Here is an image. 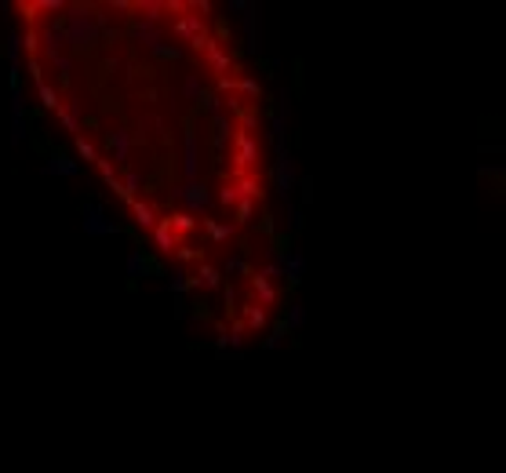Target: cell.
<instances>
[{
	"label": "cell",
	"mask_w": 506,
	"mask_h": 473,
	"mask_svg": "<svg viewBox=\"0 0 506 473\" xmlns=\"http://www.w3.org/2000/svg\"><path fill=\"white\" fill-rule=\"evenodd\" d=\"M237 95L251 98V102H262V88H259V80H251V77H237Z\"/></svg>",
	"instance_id": "f546056e"
},
{
	"label": "cell",
	"mask_w": 506,
	"mask_h": 473,
	"mask_svg": "<svg viewBox=\"0 0 506 473\" xmlns=\"http://www.w3.org/2000/svg\"><path fill=\"white\" fill-rule=\"evenodd\" d=\"M259 121H262L259 106H244V113L237 117V127H241V132H251V127H259Z\"/></svg>",
	"instance_id": "4dcf8cb0"
},
{
	"label": "cell",
	"mask_w": 506,
	"mask_h": 473,
	"mask_svg": "<svg viewBox=\"0 0 506 473\" xmlns=\"http://www.w3.org/2000/svg\"><path fill=\"white\" fill-rule=\"evenodd\" d=\"M208 40H212V33L204 30V33H197V37H190L186 44H190V51H193V55H204V48H208Z\"/></svg>",
	"instance_id": "ee69618b"
},
{
	"label": "cell",
	"mask_w": 506,
	"mask_h": 473,
	"mask_svg": "<svg viewBox=\"0 0 506 473\" xmlns=\"http://www.w3.org/2000/svg\"><path fill=\"white\" fill-rule=\"evenodd\" d=\"M259 277H266V280H273V277H280V262H266V266H259L255 269Z\"/></svg>",
	"instance_id": "f5cc1de1"
},
{
	"label": "cell",
	"mask_w": 506,
	"mask_h": 473,
	"mask_svg": "<svg viewBox=\"0 0 506 473\" xmlns=\"http://www.w3.org/2000/svg\"><path fill=\"white\" fill-rule=\"evenodd\" d=\"M215 346H219V353H222V357H226V350H230V328L222 324V321L215 324Z\"/></svg>",
	"instance_id": "f35d334b"
},
{
	"label": "cell",
	"mask_w": 506,
	"mask_h": 473,
	"mask_svg": "<svg viewBox=\"0 0 506 473\" xmlns=\"http://www.w3.org/2000/svg\"><path fill=\"white\" fill-rule=\"evenodd\" d=\"M26 69H30V77L37 84H44V62H40V59H26Z\"/></svg>",
	"instance_id": "c3c4849f"
},
{
	"label": "cell",
	"mask_w": 506,
	"mask_h": 473,
	"mask_svg": "<svg viewBox=\"0 0 506 473\" xmlns=\"http://www.w3.org/2000/svg\"><path fill=\"white\" fill-rule=\"evenodd\" d=\"M197 102H201L208 113H212V117H215V113H222V95H208V91H201V98H197Z\"/></svg>",
	"instance_id": "8d00e7d4"
},
{
	"label": "cell",
	"mask_w": 506,
	"mask_h": 473,
	"mask_svg": "<svg viewBox=\"0 0 506 473\" xmlns=\"http://www.w3.org/2000/svg\"><path fill=\"white\" fill-rule=\"evenodd\" d=\"M80 215H84V233H88V237H117L120 233V226L109 219L98 204H91V200L80 208Z\"/></svg>",
	"instance_id": "3957f363"
},
{
	"label": "cell",
	"mask_w": 506,
	"mask_h": 473,
	"mask_svg": "<svg viewBox=\"0 0 506 473\" xmlns=\"http://www.w3.org/2000/svg\"><path fill=\"white\" fill-rule=\"evenodd\" d=\"M164 11H168V15H179V19H182V15H186V11H190V8L182 4V0H164Z\"/></svg>",
	"instance_id": "816d5d0a"
},
{
	"label": "cell",
	"mask_w": 506,
	"mask_h": 473,
	"mask_svg": "<svg viewBox=\"0 0 506 473\" xmlns=\"http://www.w3.org/2000/svg\"><path fill=\"white\" fill-rule=\"evenodd\" d=\"M77 171H80V164H77V161H69V157L55 153L51 161H48L44 168H40V175H66V179H73Z\"/></svg>",
	"instance_id": "2e32d148"
},
{
	"label": "cell",
	"mask_w": 506,
	"mask_h": 473,
	"mask_svg": "<svg viewBox=\"0 0 506 473\" xmlns=\"http://www.w3.org/2000/svg\"><path fill=\"white\" fill-rule=\"evenodd\" d=\"M132 222L138 229H153V226H157V211H153L150 200H132Z\"/></svg>",
	"instance_id": "d6986e66"
},
{
	"label": "cell",
	"mask_w": 506,
	"mask_h": 473,
	"mask_svg": "<svg viewBox=\"0 0 506 473\" xmlns=\"http://www.w3.org/2000/svg\"><path fill=\"white\" fill-rule=\"evenodd\" d=\"M40 48H44V59H55V55H66L69 40H66V30L62 22H51L44 33H40Z\"/></svg>",
	"instance_id": "8992f818"
},
{
	"label": "cell",
	"mask_w": 506,
	"mask_h": 473,
	"mask_svg": "<svg viewBox=\"0 0 506 473\" xmlns=\"http://www.w3.org/2000/svg\"><path fill=\"white\" fill-rule=\"evenodd\" d=\"M204 62H208V69H212V73H219V77H230V69H233V59H230V51L222 48L215 37L208 40V48H204Z\"/></svg>",
	"instance_id": "5b68a950"
},
{
	"label": "cell",
	"mask_w": 506,
	"mask_h": 473,
	"mask_svg": "<svg viewBox=\"0 0 506 473\" xmlns=\"http://www.w3.org/2000/svg\"><path fill=\"white\" fill-rule=\"evenodd\" d=\"M212 132H215V150L222 153V150H226L230 142H233V132H237V127H233V121L226 117V113H215V117H212Z\"/></svg>",
	"instance_id": "9a60e30c"
},
{
	"label": "cell",
	"mask_w": 506,
	"mask_h": 473,
	"mask_svg": "<svg viewBox=\"0 0 506 473\" xmlns=\"http://www.w3.org/2000/svg\"><path fill=\"white\" fill-rule=\"evenodd\" d=\"M219 200H222V204H226V208H233L237 200H241V193H237V186H233V182H226V186H222V190H219Z\"/></svg>",
	"instance_id": "7bdbcfd3"
},
{
	"label": "cell",
	"mask_w": 506,
	"mask_h": 473,
	"mask_svg": "<svg viewBox=\"0 0 506 473\" xmlns=\"http://www.w3.org/2000/svg\"><path fill=\"white\" fill-rule=\"evenodd\" d=\"M22 109H26V95H22V88H11V121H22Z\"/></svg>",
	"instance_id": "d590c367"
},
{
	"label": "cell",
	"mask_w": 506,
	"mask_h": 473,
	"mask_svg": "<svg viewBox=\"0 0 506 473\" xmlns=\"http://www.w3.org/2000/svg\"><path fill=\"white\" fill-rule=\"evenodd\" d=\"M55 69H59V73L62 77H69V73H73V59H69V55H55V59H48Z\"/></svg>",
	"instance_id": "f6af8a7d"
},
{
	"label": "cell",
	"mask_w": 506,
	"mask_h": 473,
	"mask_svg": "<svg viewBox=\"0 0 506 473\" xmlns=\"http://www.w3.org/2000/svg\"><path fill=\"white\" fill-rule=\"evenodd\" d=\"M55 117H59V124L66 127L69 135H80V109H77V106L62 102V106H59V113H55Z\"/></svg>",
	"instance_id": "cb8c5ba5"
},
{
	"label": "cell",
	"mask_w": 506,
	"mask_h": 473,
	"mask_svg": "<svg viewBox=\"0 0 506 473\" xmlns=\"http://www.w3.org/2000/svg\"><path fill=\"white\" fill-rule=\"evenodd\" d=\"M33 8L37 11H66L62 0H33Z\"/></svg>",
	"instance_id": "f907efd6"
},
{
	"label": "cell",
	"mask_w": 506,
	"mask_h": 473,
	"mask_svg": "<svg viewBox=\"0 0 506 473\" xmlns=\"http://www.w3.org/2000/svg\"><path fill=\"white\" fill-rule=\"evenodd\" d=\"M172 30H175V37H179V40H190V37H197V33H204L208 26H204V19H201V15H190V11H186L182 19H175Z\"/></svg>",
	"instance_id": "e0dca14e"
},
{
	"label": "cell",
	"mask_w": 506,
	"mask_h": 473,
	"mask_svg": "<svg viewBox=\"0 0 506 473\" xmlns=\"http://www.w3.org/2000/svg\"><path fill=\"white\" fill-rule=\"evenodd\" d=\"M19 15L26 19V30H33V19H37V8H33V4H26V0H22V4H19Z\"/></svg>",
	"instance_id": "681fc988"
},
{
	"label": "cell",
	"mask_w": 506,
	"mask_h": 473,
	"mask_svg": "<svg viewBox=\"0 0 506 473\" xmlns=\"http://www.w3.org/2000/svg\"><path fill=\"white\" fill-rule=\"evenodd\" d=\"M273 175H277V193L284 197V204H288V197L295 193V161L284 153H277V168H273Z\"/></svg>",
	"instance_id": "277c9868"
},
{
	"label": "cell",
	"mask_w": 506,
	"mask_h": 473,
	"mask_svg": "<svg viewBox=\"0 0 506 473\" xmlns=\"http://www.w3.org/2000/svg\"><path fill=\"white\" fill-rule=\"evenodd\" d=\"M179 200L186 204V211H190V215H197V211H204V208H208L212 193H208L201 182H186V186H179Z\"/></svg>",
	"instance_id": "52a82bcc"
},
{
	"label": "cell",
	"mask_w": 506,
	"mask_h": 473,
	"mask_svg": "<svg viewBox=\"0 0 506 473\" xmlns=\"http://www.w3.org/2000/svg\"><path fill=\"white\" fill-rule=\"evenodd\" d=\"M255 164H259V139L237 127L233 132V168H237V175H248Z\"/></svg>",
	"instance_id": "7a4b0ae2"
},
{
	"label": "cell",
	"mask_w": 506,
	"mask_h": 473,
	"mask_svg": "<svg viewBox=\"0 0 506 473\" xmlns=\"http://www.w3.org/2000/svg\"><path fill=\"white\" fill-rule=\"evenodd\" d=\"M222 295H226V313L233 317V310H237V292H233V284H222Z\"/></svg>",
	"instance_id": "db71d44e"
},
{
	"label": "cell",
	"mask_w": 506,
	"mask_h": 473,
	"mask_svg": "<svg viewBox=\"0 0 506 473\" xmlns=\"http://www.w3.org/2000/svg\"><path fill=\"white\" fill-rule=\"evenodd\" d=\"M22 48H26V55H30V59H37V48H40V33H37V30H26V33H22Z\"/></svg>",
	"instance_id": "74e56055"
},
{
	"label": "cell",
	"mask_w": 506,
	"mask_h": 473,
	"mask_svg": "<svg viewBox=\"0 0 506 473\" xmlns=\"http://www.w3.org/2000/svg\"><path fill=\"white\" fill-rule=\"evenodd\" d=\"M215 88H219V95H222V98L237 95V77H215Z\"/></svg>",
	"instance_id": "b9f144b4"
},
{
	"label": "cell",
	"mask_w": 506,
	"mask_h": 473,
	"mask_svg": "<svg viewBox=\"0 0 506 473\" xmlns=\"http://www.w3.org/2000/svg\"><path fill=\"white\" fill-rule=\"evenodd\" d=\"M168 288H172L175 295L190 292V269H186V266H172V277H168Z\"/></svg>",
	"instance_id": "83f0119b"
},
{
	"label": "cell",
	"mask_w": 506,
	"mask_h": 473,
	"mask_svg": "<svg viewBox=\"0 0 506 473\" xmlns=\"http://www.w3.org/2000/svg\"><path fill=\"white\" fill-rule=\"evenodd\" d=\"M248 288H251V295H255V306H273L277 303V284L273 280H266V277H259L255 269L248 274Z\"/></svg>",
	"instance_id": "ba28073f"
},
{
	"label": "cell",
	"mask_w": 506,
	"mask_h": 473,
	"mask_svg": "<svg viewBox=\"0 0 506 473\" xmlns=\"http://www.w3.org/2000/svg\"><path fill=\"white\" fill-rule=\"evenodd\" d=\"M182 146H186V153H182V171H186V182H197V168H201V161H197V135H193V127H186Z\"/></svg>",
	"instance_id": "7c38bea8"
},
{
	"label": "cell",
	"mask_w": 506,
	"mask_h": 473,
	"mask_svg": "<svg viewBox=\"0 0 506 473\" xmlns=\"http://www.w3.org/2000/svg\"><path fill=\"white\" fill-rule=\"evenodd\" d=\"M244 8H248L244 0H230V11H233V15H244Z\"/></svg>",
	"instance_id": "680465c9"
},
{
	"label": "cell",
	"mask_w": 506,
	"mask_h": 473,
	"mask_svg": "<svg viewBox=\"0 0 506 473\" xmlns=\"http://www.w3.org/2000/svg\"><path fill=\"white\" fill-rule=\"evenodd\" d=\"M302 200H314V182L302 179Z\"/></svg>",
	"instance_id": "6f0895ef"
},
{
	"label": "cell",
	"mask_w": 506,
	"mask_h": 473,
	"mask_svg": "<svg viewBox=\"0 0 506 473\" xmlns=\"http://www.w3.org/2000/svg\"><path fill=\"white\" fill-rule=\"evenodd\" d=\"M135 15H143V22H150V26H157L164 19V0H138Z\"/></svg>",
	"instance_id": "7402d4cb"
},
{
	"label": "cell",
	"mask_w": 506,
	"mask_h": 473,
	"mask_svg": "<svg viewBox=\"0 0 506 473\" xmlns=\"http://www.w3.org/2000/svg\"><path fill=\"white\" fill-rule=\"evenodd\" d=\"M62 30H66V40H69V48H95L98 44V30H95V22H91V8H84V4H69L66 8V19H62Z\"/></svg>",
	"instance_id": "6da1fadb"
},
{
	"label": "cell",
	"mask_w": 506,
	"mask_h": 473,
	"mask_svg": "<svg viewBox=\"0 0 506 473\" xmlns=\"http://www.w3.org/2000/svg\"><path fill=\"white\" fill-rule=\"evenodd\" d=\"M22 139H26V121H11V142L19 146Z\"/></svg>",
	"instance_id": "11a10c76"
},
{
	"label": "cell",
	"mask_w": 506,
	"mask_h": 473,
	"mask_svg": "<svg viewBox=\"0 0 506 473\" xmlns=\"http://www.w3.org/2000/svg\"><path fill=\"white\" fill-rule=\"evenodd\" d=\"M73 146H77V157H80L84 164H95V161H98V150H95V142H91L88 135H77Z\"/></svg>",
	"instance_id": "f1b7e54d"
},
{
	"label": "cell",
	"mask_w": 506,
	"mask_h": 473,
	"mask_svg": "<svg viewBox=\"0 0 506 473\" xmlns=\"http://www.w3.org/2000/svg\"><path fill=\"white\" fill-rule=\"evenodd\" d=\"M233 215H237V222H241V226H248L251 215H255V204H251V200H237V204H233Z\"/></svg>",
	"instance_id": "836d02e7"
},
{
	"label": "cell",
	"mask_w": 506,
	"mask_h": 473,
	"mask_svg": "<svg viewBox=\"0 0 506 473\" xmlns=\"http://www.w3.org/2000/svg\"><path fill=\"white\" fill-rule=\"evenodd\" d=\"M179 91L182 95H186V98H201V77H197V73H186V77H182V84H179Z\"/></svg>",
	"instance_id": "1f68e13d"
},
{
	"label": "cell",
	"mask_w": 506,
	"mask_h": 473,
	"mask_svg": "<svg viewBox=\"0 0 506 473\" xmlns=\"http://www.w3.org/2000/svg\"><path fill=\"white\" fill-rule=\"evenodd\" d=\"M168 229H172V233L182 240V237H186V233H193V229H197V219H193V215L190 211H172V215H168Z\"/></svg>",
	"instance_id": "44dd1931"
},
{
	"label": "cell",
	"mask_w": 506,
	"mask_h": 473,
	"mask_svg": "<svg viewBox=\"0 0 506 473\" xmlns=\"http://www.w3.org/2000/svg\"><path fill=\"white\" fill-rule=\"evenodd\" d=\"M288 229H291V233H299V229H302V208L288 204Z\"/></svg>",
	"instance_id": "bcb514c9"
},
{
	"label": "cell",
	"mask_w": 506,
	"mask_h": 473,
	"mask_svg": "<svg viewBox=\"0 0 506 473\" xmlns=\"http://www.w3.org/2000/svg\"><path fill=\"white\" fill-rule=\"evenodd\" d=\"M114 11H120V15H132L135 4H132V0H114Z\"/></svg>",
	"instance_id": "9f6ffc18"
},
{
	"label": "cell",
	"mask_w": 506,
	"mask_h": 473,
	"mask_svg": "<svg viewBox=\"0 0 506 473\" xmlns=\"http://www.w3.org/2000/svg\"><path fill=\"white\" fill-rule=\"evenodd\" d=\"M150 233H153V248H157L161 255H168V259H172V255H175V248L182 244V240L172 233V229H168V222H164V219H157V226H153Z\"/></svg>",
	"instance_id": "8fae6325"
},
{
	"label": "cell",
	"mask_w": 506,
	"mask_h": 473,
	"mask_svg": "<svg viewBox=\"0 0 506 473\" xmlns=\"http://www.w3.org/2000/svg\"><path fill=\"white\" fill-rule=\"evenodd\" d=\"M37 95H40V106H44L48 113H59V106H62V98H59V91L51 88V84L44 80V84H37Z\"/></svg>",
	"instance_id": "4316f807"
},
{
	"label": "cell",
	"mask_w": 506,
	"mask_h": 473,
	"mask_svg": "<svg viewBox=\"0 0 506 473\" xmlns=\"http://www.w3.org/2000/svg\"><path fill=\"white\" fill-rule=\"evenodd\" d=\"M288 332H299V328H306V306L302 303H295L291 310H288Z\"/></svg>",
	"instance_id": "d6a6232c"
},
{
	"label": "cell",
	"mask_w": 506,
	"mask_h": 473,
	"mask_svg": "<svg viewBox=\"0 0 506 473\" xmlns=\"http://www.w3.org/2000/svg\"><path fill=\"white\" fill-rule=\"evenodd\" d=\"M175 259H179V262H204L201 251L190 248V244H179V248H175Z\"/></svg>",
	"instance_id": "ab89813d"
},
{
	"label": "cell",
	"mask_w": 506,
	"mask_h": 473,
	"mask_svg": "<svg viewBox=\"0 0 506 473\" xmlns=\"http://www.w3.org/2000/svg\"><path fill=\"white\" fill-rule=\"evenodd\" d=\"M201 226H204V233H208V240H212V244H226V240L233 237V226H226V222L201 219Z\"/></svg>",
	"instance_id": "603a6c76"
},
{
	"label": "cell",
	"mask_w": 506,
	"mask_h": 473,
	"mask_svg": "<svg viewBox=\"0 0 506 473\" xmlns=\"http://www.w3.org/2000/svg\"><path fill=\"white\" fill-rule=\"evenodd\" d=\"M132 33H135V40H138V44H146V48L161 44V33H157V26H150V22H143V19H135Z\"/></svg>",
	"instance_id": "d4e9b609"
},
{
	"label": "cell",
	"mask_w": 506,
	"mask_h": 473,
	"mask_svg": "<svg viewBox=\"0 0 506 473\" xmlns=\"http://www.w3.org/2000/svg\"><path fill=\"white\" fill-rule=\"evenodd\" d=\"M284 339H288V324H277L273 335H266L262 346H266V350H280V342H284Z\"/></svg>",
	"instance_id": "e575fe53"
},
{
	"label": "cell",
	"mask_w": 506,
	"mask_h": 473,
	"mask_svg": "<svg viewBox=\"0 0 506 473\" xmlns=\"http://www.w3.org/2000/svg\"><path fill=\"white\" fill-rule=\"evenodd\" d=\"M190 288L219 292L222 288V269H215L212 262H201V266H197V274H190Z\"/></svg>",
	"instance_id": "30bf717a"
},
{
	"label": "cell",
	"mask_w": 506,
	"mask_h": 473,
	"mask_svg": "<svg viewBox=\"0 0 506 473\" xmlns=\"http://www.w3.org/2000/svg\"><path fill=\"white\" fill-rule=\"evenodd\" d=\"M150 55H157V59H172V62H175V59H179V48H168L164 40H161V44H153V48H150Z\"/></svg>",
	"instance_id": "7dc6e473"
},
{
	"label": "cell",
	"mask_w": 506,
	"mask_h": 473,
	"mask_svg": "<svg viewBox=\"0 0 506 473\" xmlns=\"http://www.w3.org/2000/svg\"><path fill=\"white\" fill-rule=\"evenodd\" d=\"M241 313H244V328L248 332H266L270 328V310H262V306H255V303H248V306H241Z\"/></svg>",
	"instance_id": "5bb4252c"
},
{
	"label": "cell",
	"mask_w": 506,
	"mask_h": 473,
	"mask_svg": "<svg viewBox=\"0 0 506 473\" xmlns=\"http://www.w3.org/2000/svg\"><path fill=\"white\" fill-rule=\"evenodd\" d=\"M124 269H128V277H132V280H143V277L150 274L153 266H150V262H146V259H143V255H138V251H132L128 259H124Z\"/></svg>",
	"instance_id": "484cf974"
},
{
	"label": "cell",
	"mask_w": 506,
	"mask_h": 473,
	"mask_svg": "<svg viewBox=\"0 0 506 473\" xmlns=\"http://www.w3.org/2000/svg\"><path fill=\"white\" fill-rule=\"evenodd\" d=\"M233 186H237V193H241V200H262V186H259V175H237V179H230Z\"/></svg>",
	"instance_id": "ffe728a7"
},
{
	"label": "cell",
	"mask_w": 506,
	"mask_h": 473,
	"mask_svg": "<svg viewBox=\"0 0 506 473\" xmlns=\"http://www.w3.org/2000/svg\"><path fill=\"white\" fill-rule=\"evenodd\" d=\"M226 274H233V277H248V274H251V266L241 259V255H233V259L226 262Z\"/></svg>",
	"instance_id": "60d3db41"
},
{
	"label": "cell",
	"mask_w": 506,
	"mask_h": 473,
	"mask_svg": "<svg viewBox=\"0 0 506 473\" xmlns=\"http://www.w3.org/2000/svg\"><path fill=\"white\" fill-rule=\"evenodd\" d=\"M280 277H288V284H299L306 277V255L302 251H291L280 259Z\"/></svg>",
	"instance_id": "4fadbf2b"
},
{
	"label": "cell",
	"mask_w": 506,
	"mask_h": 473,
	"mask_svg": "<svg viewBox=\"0 0 506 473\" xmlns=\"http://www.w3.org/2000/svg\"><path fill=\"white\" fill-rule=\"evenodd\" d=\"M244 30H248V55H259V4L244 8Z\"/></svg>",
	"instance_id": "ac0fdd59"
},
{
	"label": "cell",
	"mask_w": 506,
	"mask_h": 473,
	"mask_svg": "<svg viewBox=\"0 0 506 473\" xmlns=\"http://www.w3.org/2000/svg\"><path fill=\"white\" fill-rule=\"evenodd\" d=\"M109 153H114V168H128V157H132V135L124 132V127H117V132H109Z\"/></svg>",
	"instance_id": "9c48e42d"
}]
</instances>
